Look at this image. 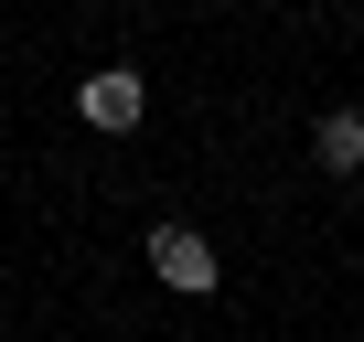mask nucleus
<instances>
[{
	"label": "nucleus",
	"mask_w": 364,
	"mask_h": 342,
	"mask_svg": "<svg viewBox=\"0 0 364 342\" xmlns=\"http://www.w3.org/2000/svg\"><path fill=\"white\" fill-rule=\"evenodd\" d=\"M311 160H321V171H364V107H332V118L311 128Z\"/></svg>",
	"instance_id": "nucleus-3"
},
{
	"label": "nucleus",
	"mask_w": 364,
	"mask_h": 342,
	"mask_svg": "<svg viewBox=\"0 0 364 342\" xmlns=\"http://www.w3.org/2000/svg\"><path fill=\"white\" fill-rule=\"evenodd\" d=\"M139 257H150V278H161V289H182V299L225 289V257L204 246V225H150V236H139Z\"/></svg>",
	"instance_id": "nucleus-1"
},
{
	"label": "nucleus",
	"mask_w": 364,
	"mask_h": 342,
	"mask_svg": "<svg viewBox=\"0 0 364 342\" xmlns=\"http://www.w3.org/2000/svg\"><path fill=\"white\" fill-rule=\"evenodd\" d=\"M75 118H86V128H107V139H129V128L150 118V86H139V65H97V75L75 86Z\"/></svg>",
	"instance_id": "nucleus-2"
}]
</instances>
